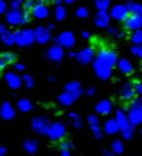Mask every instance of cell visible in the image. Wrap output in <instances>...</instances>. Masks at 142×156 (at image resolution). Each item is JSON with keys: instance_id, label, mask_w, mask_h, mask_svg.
<instances>
[{"instance_id": "d6986e66", "label": "cell", "mask_w": 142, "mask_h": 156, "mask_svg": "<svg viewBox=\"0 0 142 156\" xmlns=\"http://www.w3.org/2000/svg\"><path fill=\"white\" fill-rule=\"evenodd\" d=\"M78 16H87V11L86 9H80L78 11Z\"/></svg>"}, {"instance_id": "3957f363", "label": "cell", "mask_w": 142, "mask_h": 156, "mask_svg": "<svg viewBox=\"0 0 142 156\" xmlns=\"http://www.w3.org/2000/svg\"><path fill=\"white\" fill-rule=\"evenodd\" d=\"M96 72L99 73L101 78H109V75H110V64L99 58V61L96 64Z\"/></svg>"}, {"instance_id": "7a4b0ae2", "label": "cell", "mask_w": 142, "mask_h": 156, "mask_svg": "<svg viewBox=\"0 0 142 156\" xmlns=\"http://www.w3.org/2000/svg\"><path fill=\"white\" fill-rule=\"evenodd\" d=\"M128 9H127V6H115L113 8V11H112V17L113 19H116V20H125L127 17H128Z\"/></svg>"}, {"instance_id": "e0dca14e", "label": "cell", "mask_w": 142, "mask_h": 156, "mask_svg": "<svg viewBox=\"0 0 142 156\" xmlns=\"http://www.w3.org/2000/svg\"><path fill=\"white\" fill-rule=\"evenodd\" d=\"M134 90H136L137 94H142V83H139L137 80L134 81Z\"/></svg>"}, {"instance_id": "7c38bea8", "label": "cell", "mask_w": 142, "mask_h": 156, "mask_svg": "<svg viewBox=\"0 0 142 156\" xmlns=\"http://www.w3.org/2000/svg\"><path fill=\"white\" fill-rule=\"evenodd\" d=\"M90 58H92V51H90V49H89V51H83V52L80 54V60H81L83 63L90 61Z\"/></svg>"}, {"instance_id": "8992f818", "label": "cell", "mask_w": 142, "mask_h": 156, "mask_svg": "<svg viewBox=\"0 0 142 156\" xmlns=\"http://www.w3.org/2000/svg\"><path fill=\"white\" fill-rule=\"evenodd\" d=\"M96 110L99 112V113H110V110H112V103L110 101H101L99 104H98V107H96Z\"/></svg>"}, {"instance_id": "44dd1931", "label": "cell", "mask_w": 142, "mask_h": 156, "mask_svg": "<svg viewBox=\"0 0 142 156\" xmlns=\"http://www.w3.org/2000/svg\"><path fill=\"white\" fill-rule=\"evenodd\" d=\"M106 156H112V154H109V153H107V154H106Z\"/></svg>"}, {"instance_id": "5bb4252c", "label": "cell", "mask_w": 142, "mask_h": 156, "mask_svg": "<svg viewBox=\"0 0 142 156\" xmlns=\"http://www.w3.org/2000/svg\"><path fill=\"white\" fill-rule=\"evenodd\" d=\"M122 130H124V138H125V139H130V138L133 136L131 127H125V129H122Z\"/></svg>"}, {"instance_id": "ac0fdd59", "label": "cell", "mask_w": 142, "mask_h": 156, "mask_svg": "<svg viewBox=\"0 0 142 156\" xmlns=\"http://www.w3.org/2000/svg\"><path fill=\"white\" fill-rule=\"evenodd\" d=\"M139 51H140V48H137V46L131 49V52H133V54H136V55H139Z\"/></svg>"}, {"instance_id": "2e32d148", "label": "cell", "mask_w": 142, "mask_h": 156, "mask_svg": "<svg viewBox=\"0 0 142 156\" xmlns=\"http://www.w3.org/2000/svg\"><path fill=\"white\" fill-rule=\"evenodd\" d=\"M113 148H115L118 153H122V144H121V142L115 141V142H113Z\"/></svg>"}, {"instance_id": "30bf717a", "label": "cell", "mask_w": 142, "mask_h": 156, "mask_svg": "<svg viewBox=\"0 0 142 156\" xmlns=\"http://www.w3.org/2000/svg\"><path fill=\"white\" fill-rule=\"evenodd\" d=\"M107 23H109L107 14H106V12H99V16L96 17V25L101 26V28H104V26H107Z\"/></svg>"}, {"instance_id": "4fadbf2b", "label": "cell", "mask_w": 142, "mask_h": 156, "mask_svg": "<svg viewBox=\"0 0 142 156\" xmlns=\"http://www.w3.org/2000/svg\"><path fill=\"white\" fill-rule=\"evenodd\" d=\"M118 129H119V126H118L116 121H109V122H107V132H109V133H115Z\"/></svg>"}, {"instance_id": "9c48e42d", "label": "cell", "mask_w": 142, "mask_h": 156, "mask_svg": "<svg viewBox=\"0 0 142 156\" xmlns=\"http://www.w3.org/2000/svg\"><path fill=\"white\" fill-rule=\"evenodd\" d=\"M127 9L130 14H136V16H142V6L136 5V3H128L127 5Z\"/></svg>"}, {"instance_id": "6da1fadb", "label": "cell", "mask_w": 142, "mask_h": 156, "mask_svg": "<svg viewBox=\"0 0 142 156\" xmlns=\"http://www.w3.org/2000/svg\"><path fill=\"white\" fill-rule=\"evenodd\" d=\"M142 26V16L128 14V17L124 20V29L127 31H137Z\"/></svg>"}, {"instance_id": "ba28073f", "label": "cell", "mask_w": 142, "mask_h": 156, "mask_svg": "<svg viewBox=\"0 0 142 156\" xmlns=\"http://www.w3.org/2000/svg\"><path fill=\"white\" fill-rule=\"evenodd\" d=\"M116 116H118V118H116V122H118L119 129H125V127H128V119H127V116H125L122 112H118Z\"/></svg>"}, {"instance_id": "9a60e30c", "label": "cell", "mask_w": 142, "mask_h": 156, "mask_svg": "<svg viewBox=\"0 0 142 156\" xmlns=\"http://www.w3.org/2000/svg\"><path fill=\"white\" fill-rule=\"evenodd\" d=\"M96 5H98L99 9H104V8H107V5H109V0H96Z\"/></svg>"}, {"instance_id": "5b68a950", "label": "cell", "mask_w": 142, "mask_h": 156, "mask_svg": "<svg viewBox=\"0 0 142 156\" xmlns=\"http://www.w3.org/2000/svg\"><path fill=\"white\" fill-rule=\"evenodd\" d=\"M134 94H136L134 86H131V84H125V86H124L122 95H124V98H125V100H131V98L134 97Z\"/></svg>"}, {"instance_id": "277c9868", "label": "cell", "mask_w": 142, "mask_h": 156, "mask_svg": "<svg viewBox=\"0 0 142 156\" xmlns=\"http://www.w3.org/2000/svg\"><path fill=\"white\" fill-rule=\"evenodd\" d=\"M128 121H130L131 124H139V122H142V107H140V106L133 107V110L130 112Z\"/></svg>"}, {"instance_id": "ffe728a7", "label": "cell", "mask_w": 142, "mask_h": 156, "mask_svg": "<svg viewBox=\"0 0 142 156\" xmlns=\"http://www.w3.org/2000/svg\"><path fill=\"white\" fill-rule=\"evenodd\" d=\"M139 55H140V57H142V48H140V51H139Z\"/></svg>"}, {"instance_id": "52a82bcc", "label": "cell", "mask_w": 142, "mask_h": 156, "mask_svg": "<svg viewBox=\"0 0 142 156\" xmlns=\"http://www.w3.org/2000/svg\"><path fill=\"white\" fill-rule=\"evenodd\" d=\"M119 69H121V72H124V73H131L133 66H131V63H130L128 60H121V61H119Z\"/></svg>"}, {"instance_id": "8fae6325", "label": "cell", "mask_w": 142, "mask_h": 156, "mask_svg": "<svg viewBox=\"0 0 142 156\" xmlns=\"http://www.w3.org/2000/svg\"><path fill=\"white\" fill-rule=\"evenodd\" d=\"M131 43H136V44H140L142 43V31H133L131 34Z\"/></svg>"}]
</instances>
